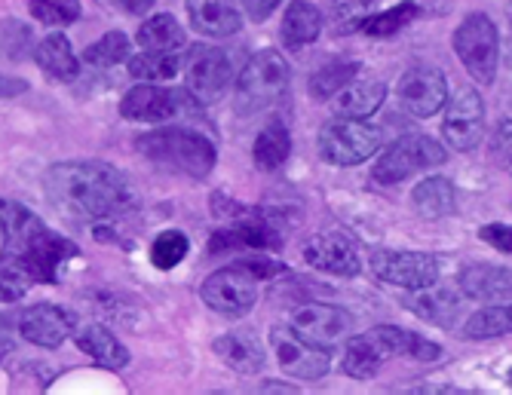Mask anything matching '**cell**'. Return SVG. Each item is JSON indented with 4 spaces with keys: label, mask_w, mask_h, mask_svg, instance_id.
I'll return each mask as SVG.
<instances>
[{
    "label": "cell",
    "mask_w": 512,
    "mask_h": 395,
    "mask_svg": "<svg viewBox=\"0 0 512 395\" xmlns=\"http://www.w3.org/2000/svg\"><path fill=\"white\" fill-rule=\"evenodd\" d=\"M46 200L71 221H105L135 206V190L120 169L96 160L56 163L43 178Z\"/></svg>",
    "instance_id": "cell-1"
},
{
    "label": "cell",
    "mask_w": 512,
    "mask_h": 395,
    "mask_svg": "<svg viewBox=\"0 0 512 395\" xmlns=\"http://www.w3.org/2000/svg\"><path fill=\"white\" fill-rule=\"evenodd\" d=\"M491 157L506 169L512 172V120L503 117L494 129V138H491Z\"/></svg>",
    "instance_id": "cell-41"
},
{
    "label": "cell",
    "mask_w": 512,
    "mask_h": 395,
    "mask_svg": "<svg viewBox=\"0 0 512 395\" xmlns=\"http://www.w3.org/2000/svg\"><path fill=\"white\" fill-rule=\"evenodd\" d=\"M283 245V230L279 221L267 218L264 212L240 215L227 230H218L212 236V252L224 249H279Z\"/></svg>",
    "instance_id": "cell-14"
},
{
    "label": "cell",
    "mask_w": 512,
    "mask_h": 395,
    "mask_svg": "<svg viewBox=\"0 0 512 395\" xmlns=\"http://www.w3.org/2000/svg\"><path fill=\"white\" fill-rule=\"evenodd\" d=\"M289 151H292V135L286 129V123L283 120H270L255 138L252 157H255V166L261 172H273V169H279L289 160Z\"/></svg>",
    "instance_id": "cell-28"
},
{
    "label": "cell",
    "mask_w": 512,
    "mask_h": 395,
    "mask_svg": "<svg viewBox=\"0 0 512 395\" xmlns=\"http://www.w3.org/2000/svg\"><path fill=\"white\" fill-rule=\"evenodd\" d=\"M506 380H509V386H512V371H509V377H506Z\"/></svg>",
    "instance_id": "cell-47"
},
{
    "label": "cell",
    "mask_w": 512,
    "mask_h": 395,
    "mask_svg": "<svg viewBox=\"0 0 512 395\" xmlns=\"http://www.w3.org/2000/svg\"><path fill=\"white\" fill-rule=\"evenodd\" d=\"M322 34V13L319 7H313L310 0H295L289 4L283 25H279V37H283V46L289 49H301L307 43H313Z\"/></svg>",
    "instance_id": "cell-27"
},
{
    "label": "cell",
    "mask_w": 512,
    "mask_h": 395,
    "mask_svg": "<svg viewBox=\"0 0 512 395\" xmlns=\"http://www.w3.org/2000/svg\"><path fill=\"white\" fill-rule=\"evenodd\" d=\"M479 236H482V242L494 245L497 252L512 255V224H485L479 230Z\"/></svg>",
    "instance_id": "cell-43"
},
{
    "label": "cell",
    "mask_w": 512,
    "mask_h": 395,
    "mask_svg": "<svg viewBox=\"0 0 512 395\" xmlns=\"http://www.w3.org/2000/svg\"><path fill=\"white\" fill-rule=\"evenodd\" d=\"M129 59H132L129 56V37L120 34V31H111L102 40L89 43L83 49V62L92 65V68H114V65H123Z\"/></svg>",
    "instance_id": "cell-35"
},
{
    "label": "cell",
    "mask_w": 512,
    "mask_h": 395,
    "mask_svg": "<svg viewBox=\"0 0 512 395\" xmlns=\"http://www.w3.org/2000/svg\"><path fill=\"white\" fill-rule=\"evenodd\" d=\"M31 16L50 28H65L80 19V0H31Z\"/></svg>",
    "instance_id": "cell-39"
},
{
    "label": "cell",
    "mask_w": 512,
    "mask_h": 395,
    "mask_svg": "<svg viewBox=\"0 0 512 395\" xmlns=\"http://www.w3.org/2000/svg\"><path fill=\"white\" fill-rule=\"evenodd\" d=\"M0 282H4V301L13 304V301H19L22 294L31 288L34 276H31V270L19 258L4 255V279H0Z\"/></svg>",
    "instance_id": "cell-40"
},
{
    "label": "cell",
    "mask_w": 512,
    "mask_h": 395,
    "mask_svg": "<svg viewBox=\"0 0 512 395\" xmlns=\"http://www.w3.org/2000/svg\"><path fill=\"white\" fill-rule=\"evenodd\" d=\"M289 86V62L276 49L255 53L237 80V108L243 114H258L270 108Z\"/></svg>",
    "instance_id": "cell-3"
},
{
    "label": "cell",
    "mask_w": 512,
    "mask_h": 395,
    "mask_svg": "<svg viewBox=\"0 0 512 395\" xmlns=\"http://www.w3.org/2000/svg\"><path fill=\"white\" fill-rule=\"evenodd\" d=\"M292 325L310 337L313 343H322V347H332L335 340L347 337L350 328H353V316L341 307H332V304H304L295 310L292 316Z\"/></svg>",
    "instance_id": "cell-19"
},
{
    "label": "cell",
    "mask_w": 512,
    "mask_h": 395,
    "mask_svg": "<svg viewBox=\"0 0 512 395\" xmlns=\"http://www.w3.org/2000/svg\"><path fill=\"white\" fill-rule=\"evenodd\" d=\"M378 371H381V359H378L375 353H371V347L365 343V337L356 334V337L350 340L347 353H344V374L353 377V380H371Z\"/></svg>",
    "instance_id": "cell-38"
},
{
    "label": "cell",
    "mask_w": 512,
    "mask_h": 395,
    "mask_svg": "<svg viewBox=\"0 0 512 395\" xmlns=\"http://www.w3.org/2000/svg\"><path fill=\"white\" fill-rule=\"evenodd\" d=\"M463 298L479 304H503L512 298V270L494 264H467L460 270Z\"/></svg>",
    "instance_id": "cell-21"
},
{
    "label": "cell",
    "mask_w": 512,
    "mask_h": 395,
    "mask_svg": "<svg viewBox=\"0 0 512 395\" xmlns=\"http://www.w3.org/2000/svg\"><path fill=\"white\" fill-rule=\"evenodd\" d=\"M188 19L203 37H230L243 28V13L234 0H188Z\"/></svg>",
    "instance_id": "cell-23"
},
{
    "label": "cell",
    "mask_w": 512,
    "mask_h": 395,
    "mask_svg": "<svg viewBox=\"0 0 512 395\" xmlns=\"http://www.w3.org/2000/svg\"><path fill=\"white\" fill-rule=\"evenodd\" d=\"M77 328V319L71 310L56 304H34L19 316V334L43 350H56L62 340H68Z\"/></svg>",
    "instance_id": "cell-15"
},
{
    "label": "cell",
    "mask_w": 512,
    "mask_h": 395,
    "mask_svg": "<svg viewBox=\"0 0 512 395\" xmlns=\"http://www.w3.org/2000/svg\"><path fill=\"white\" fill-rule=\"evenodd\" d=\"M120 7L129 10V13H135V16H145L154 7V0H120Z\"/></svg>",
    "instance_id": "cell-45"
},
{
    "label": "cell",
    "mask_w": 512,
    "mask_h": 395,
    "mask_svg": "<svg viewBox=\"0 0 512 395\" xmlns=\"http://www.w3.org/2000/svg\"><path fill=\"white\" fill-rule=\"evenodd\" d=\"M442 135L460 154H467V151H473V147H479V141L485 135V102H482L479 92L460 89L451 98L445 123H442Z\"/></svg>",
    "instance_id": "cell-13"
},
{
    "label": "cell",
    "mask_w": 512,
    "mask_h": 395,
    "mask_svg": "<svg viewBox=\"0 0 512 395\" xmlns=\"http://www.w3.org/2000/svg\"><path fill=\"white\" fill-rule=\"evenodd\" d=\"M371 4H375V0H325L329 16L335 22H365V13Z\"/></svg>",
    "instance_id": "cell-42"
},
{
    "label": "cell",
    "mask_w": 512,
    "mask_h": 395,
    "mask_svg": "<svg viewBox=\"0 0 512 395\" xmlns=\"http://www.w3.org/2000/svg\"><path fill=\"white\" fill-rule=\"evenodd\" d=\"M417 16H421V7H417L414 0H402L399 7L365 19V22H362V31L371 34V37H390V34H396L399 28H405L408 22H414Z\"/></svg>",
    "instance_id": "cell-37"
},
{
    "label": "cell",
    "mask_w": 512,
    "mask_h": 395,
    "mask_svg": "<svg viewBox=\"0 0 512 395\" xmlns=\"http://www.w3.org/2000/svg\"><path fill=\"white\" fill-rule=\"evenodd\" d=\"M454 53L470 71L473 80L479 83H494L497 77V62H500V34L491 16L485 13H470L454 31Z\"/></svg>",
    "instance_id": "cell-5"
},
{
    "label": "cell",
    "mask_w": 512,
    "mask_h": 395,
    "mask_svg": "<svg viewBox=\"0 0 512 395\" xmlns=\"http://www.w3.org/2000/svg\"><path fill=\"white\" fill-rule=\"evenodd\" d=\"M77 350H83L89 359H96L99 365L120 371L129 365V350L117 340V334L105 325H89L77 334Z\"/></svg>",
    "instance_id": "cell-26"
},
{
    "label": "cell",
    "mask_w": 512,
    "mask_h": 395,
    "mask_svg": "<svg viewBox=\"0 0 512 395\" xmlns=\"http://www.w3.org/2000/svg\"><path fill=\"white\" fill-rule=\"evenodd\" d=\"M34 62L46 77L56 80V83H71L80 74V59H77L74 46L65 34L43 37L34 49Z\"/></svg>",
    "instance_id": "cell-24"
},
{
    "label": "cell",
    "mask_w": 512,
    "mask_h": 395,
    "mask_svg": "<svg viewBox=\"0 0 512 395\" xmlns=\"http://www.w3.org/2000/svg\"><path fill=\"white\" fill-rule=\"evenodd\" d=\"M365 343L371 347V353H375L381 359V365L387 359H417V362H433L442 356V350L436 347V343L424 340L421 334H414L408 328H396V325H378L362 334Z\"/></svg>",
    "instance_id": "cell-16"
},
{
    "label": "cell",
    "mask_w": 512,
    "mask_h": 395,
    "mask_svg": "<svg viewBox=\"0 0 512 395\" xmlns=\"http://www.w3.org/2000/svg\"><path fill=\"white\" fill-rule=\"evenodd\" d=\"M258 392H298L295 386H286V383H264Z\"/></svg>",
    "instance_id": "cell-46"
},
{
    "label": "cell",
    "mask_w": 512,
    "mask_h": 395,
    "mask_svg": "<svg viewBox=\"0 0 512 395\" xmlns=\"http://www.w3.org/2000/svg\"><path fill=\"white\" fill-rule=\"evenodd\" d=\"M188 252H191L188 236H184L181 230H163L151 245V264L157 270H172L188 258Z\"/></svg>",
    "instance_id": "cell-36"
},
{
    "label": "cell",
    "mask_w": 512,
    "mask_h": 395,
    "mask_svg": "<svg viewBox=\"0 0 512 395\" xmlns=\"http://www.w3.org/2000/svg\"><path fill=\"white\" fill-rule=\"evenodd\" d=\"M304 261L313 270L335 273V276H356L362 267L353 239H347L344 233H316L313 239H307Z\"/></svg>",
    "instance_id": "cell-18"
},
{
    "label": "cell",
    "mask_w": 512,
    "mask_h": 395,
    "mask_svg": "<svg viewBox=\"0 0 512 395\" xmlns=\"http://www.w3.org/2000/svg\"><path fill=\"white\" fill-rule=\"evenodd\" d=\"M387 98V86L371 80V83H350L347 89H341L335 95V111L341 117H353V120H365L375 114Z\"/></svg>",
    "instance_id": "cell-29"
},
{
    "label": "cell",
    "mask_w": 512,
    "mask_h": 395,
    "mask_svg": "<svg viewBox=\"0 0 512 395\" xmlns=\"http://www.w3.org/2000/svg\"><path fill=\"white\" fill-rule=\"evenodd\" d=\"M279 4H283V0H243V7H246L252 22H264Z\"/></svg>",
    "instance_id": "cell-44"
},
{
    "label": "cell",
    "mask_w": 512,
    "mask_h": 395,
    "mask_svg": "<svg viewBox=\"0 0 512 395\" xmlns=\"http://www.w3.org/2000/svg\"><path fill=\"white\" fill-rule=\"evenodd\" d=\"M258 285H261V276L252 270L249 261H240L234 267H224L206 276L200 285V298L209 310L230 316V319H240L252 313V307L258 304Z\"/></svg>",
    "instance_id": "cell-4"
},
{
    "label": "cell",
    "mask_w": 512,
    "mask_h": 395,
    "mask_svg": "<svg viewBox=\"0 0 512 395\" xmlns=\"http://www.w3.org/2000/svg\"><path fill=\"white\" fill-rule=\"evenodd\" d=\"M411 206H414L417 215H424L430 221L451 215L454 212V187H451V181H445L439 175L424 178L411 193Z\"/></svg>",
    "instance_id": "cell-30"
},
{
    "label": "cell",
    "mask_w": 512,
    "mask_h": 395,
    "mask_svg": "<svg viewBox=\"0 0 512 395\" xmlns=\"http://www.w3.org/2000/svg\"><path fill=\"white\" fill-rule=\"evenodd\" d=\"M40 230H46V227L34 212H28L19 203H7V200L0 203V236H4V255H19Z\"/></svg>",
    "instance_id": "cell-25"
},
{
    "label": "cell",
    "mask_w": 512,
    "mask_h": 395,
    "mask_svg": "<svg viewBox=\"0 0 512 395\" xmlns=\"http://www.w3.org/2000/svg\"><path fill=\"white\" fill-rule=\"evenodd\" d=\"M356 74H359V62H338V65H329V68H319L310 77L307 89H310L313 98L325 102V98H335L341 89H347Z\"/></svg>",
    "instance_id": "cell-34"
},
{
    "label": "cell",
    "mask_w": 512,
    "mask_h": 395,
    "mask_svg": "<svg viewBox=\"0 0 512 395\" xmlns=\"http://www.w3.org/2000/svg\"><path fill=\"white\" fill-rule=\"evenodd\" d=\"M381 129L365 120H332L319 129V157L332 166H359L381 151Z\"/></svg>",
    "instance_id": "cell-6"
},
{
    "label": "cell",
    "mask_w": 512,
    "mask_h": 395,
    "mask_svg": "<svg viewBox=\"0 0 512 395\" xmlns=\"http://www.w3.org/2000/svg\"><path fill=\"white\" fill-rule=\"evenodd\" d=\"M135 147L145 160L169 172H181L188 178H206L215 169V144L203 132L184 129V126L154 129L148 135H138Z\"/></svg>",
    "instance_id": "cell-2"
},
{
    "label": "cell",
    "mask_w": 512,
    "mask_h": 395,
    "mask_svg": "<svg viewBox=\"0 0 512 395\" xmlns=\"http://www.w3.org/2000/svg\"><path fill=\"white\" fill-rule=\"evenodd\" d=\"M503 334H512V304H491L463 322V337L467 340H491Z\"/></svg>",
    "instance_id": "cell-33"
},
{
    "label": "cell",
    "mask_w": 512,
    "mask_h": 395,
    "mask_svg": "<svg viewBox=\"0 0 512 395\" xmlns=\"http://www.w3.org/2000/svg\"><path fill=\"white\" fill-rule=\"evenodd\" d=\"M445 147L430 138V135H408L399 138L387 147V154L378 160L375 166V181L378 184H399L405 178H411L414 172L430 169V166H442L445 163Z\"/></svg>",
    "instance_id": "cell-9"
},
{
    "label": "cell",
    "mask_w": 512,
    "mask_h": 395,
    "mask_svg": "<svg viewBox=\"0 0 512 395\" xmlns=\"http://www.w3.org/2000/svg\"><path fill=\"white\" fill-rule=\"evenodd\" d=\"M10 258H19L31 270L34 282H59L65 261L77 258V249L68 239H62L50 230H40L19 255H10Z\"/></svg>",
    "instance_id": "cell-17"
},
{
    "label": "cell",
    "mask_w": 512,
    "mask_h": 395,
    "mask_svg": "<svg viewBox=\"0 0 512 395\" xmlns=\"http://www.w3.org/2000/svg\"><path fill=\"white\" fill-rule=\"evenodd\" d=\"M212 353L230 368L243 377L258 374L264 368V347L252 328H237V331H227L221 337L212 340Z\"/></svg>",
    "instance_id": "cell-20"
},
{
    "label": "cell",
    "mask_w": 512,
    "mask_h": 395,
    "mask_svg": "<svg viewBox=\"0 0 512 395\" xmlns=\"http://www.w3.org/2000/svg\"><path fill=\"white\" fill-rule=\"evenodd\" d=\"M135 40H138V46L154 49V53H169V49L188 46V34H184L178 19L169 16V13H160V16H151L148 22H142Z\"/></svg>",
    "instance_id": "cell-31"
},
{
    "label": "cell",
    "mask_w": 512,
    "mask_h": 395,
    "mask_svg": "<svg viewBox=\"0 0 512 395\" xmlns=\"http://www.w3.org/2000/svg\"><path fill=\"white\" fill-rule=\"evenodd\" d=\"M197 98L191 89H166L160 83H142L123 95L120 114L135 123H166L181 114L197 111Z\"/></svg>",
    "instance_id": "cell-8"
},
{
    "label": "cell",
    "mask_w": 512,
    "mask_h": 395,
    "mask_svg": "<svg viewBox=\"0 0 512 395\" xmlns=\"http://www.w3.org/2000/svg\"><path fill=\"white\" fill-rule=\"evenodd\" d=\"M188 89L197 98L200 105H212L227 92L230 80H234V65H230V56L218 46H200L188 59Z\"/></svg>",
    "instance_id": "cell-11"
},
{
    "label": "cell",
    "mask_w": 512,
    "mask_h": 395,
    "mask_svg": "<svg viewBox=\"0 0 512 395\" xmlns=\"http://www.w3.org/2000/svg\"><path fill=\"white\" fill-rule=\"evenodd\" d=\"M396 95L405 114L427 120L439 114L442 105L448 102V80L436 68H411L399 77Z\"/></svg>",
    "instance_id": "cell-12"
},
{
    "label": "cell",
    "mask_w": 512,
    "mask_h": 395,
    "mask_svg": "<svg viewBox=\"0 0 512 395\" xmlns=\"http://www.w3.org/2000/svg\"><path fill=\"white\" fill-rule=\"evenodd\" d=\"M184 65V49H169V53H154V49H145L129 59V74L138 80H148V83H163L172 80Z\"/></svg>",
    "instance_id": "cell-32"
},
{
    "label": "cell",
    "mask_w": 512,
    "mask_h": 395,
    "mask_svg": "<svg viewBox=\"0 0 512 395\" xmlns=\"http://www.w3.org/2000/svg\"><path fill=\"white\" fill-rule=\"evenodd\" d=\"M270 347L276 356V365L289 377L298 380H319L332 368V353L322 343H313L304 337L295 325H273L270 328Z\"/></svg>",
    "instance_id": "cell-7"
},
{
    "label": "cell",
    "mask_w": 512,
    "mask_h": 395,
    "mask_svg": "<svg viewBox=\"0 0 512 395\" xmlns=\"http://www.w3.org/2000/svg\"><path fill=\"white\" fill-rule=\"evenodd\" d=\"M368 264L378 279L405 291L436 285L439 279V261L427 252H384L381 249V252H371Z\"/></svg>",
    "instance_id": "cell-10"
},
{
    "label": "cell",
    "mask_w": 512,
    "mask_h": 395,
    "mask_svg": "<svg viewBox=\"0 0 512 395\" xmlns=\"http://www.w3.org/2000/svg\"><path fill=\"white\" fill-rule=\"evenodd\" d=\"M414 316H421L424 322L436 325V328H454L460 310H463V298L451 288H417L414 294L402 301Z\"/></svg>",
    "instance_id": "cell-22"
}]
</instances>
